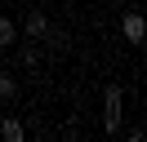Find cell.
I'll use <instances>...</instances> for the list:
<instances>
[{"instance_id":"6da1fadb","label":"cell","mask_w":147,"mask_h":142,"mask_svg":"<svg viewBox=\"0 0 147 142\" xmlns=\"http://www.w3.org/2000/svg\"><path fill=\"white\" fill-rule=\"evenodd\" d=\"M120 107H125V89L107 84L102 89V133H111V138L120 133Z\"/></svg>"},{"instance_id":"7a4b0ae2","label":"cell","mask_w":147,"mask_h":142,"mask_svg":"<svg viewBox=\"0 0 147 142\" xmlns=\"http://www.w3.org/2000/svg\"><path fill=\"white\" fill-rule=\"evenodd\" d=\"M120 36H125V44H143L147 22H143V13H138V9H125V13H120Z\"/></svg>"},{"instance_id":"3957f363","label":"cell","mask_w":147,"mask_h":142,"mask_svg":"<svg viewBox=\"0 0 147 142\" xmlns=\"http://www.w3.org/2000/svg\"><path fill=\"white\" fill-rule=\"evenodd\" d=\"M22 31H27V36H31V40H40V36H45V31H49V18H45V13H40V9H31V13H27V18H22Z\"/></svg>"},{"instance_id":"277c9868","label":"cell","mask_w":147,"mask_h":142,"mask_svg":"<svg viewBox=\"0 0 147 142\" xmlns=\"http://www.w3.org/2000/svg\"><path fill=\"white\" fill-rule=\"evenodd\" d=\"M0 138H5V142H22V138H27L22 120H13V115H9V120H0Z\"/></svg>"},{"instance_id":"5b68a950","label":"cell","mask_w":147,"mask_h":142,"mask_svg":"<svg viewBox=\"0 0 147 142\" xmlns=\"http://www.w3.org/2000/svg\"><path fill=\"white\" fill-rule=\"evenodd\" d=\"M13 40H18V22H13L9 13H0V49H9Z\"/></svg>"},{"instance_id":"8992f818","label":"cell","mask_w":147,"mask_h":142,"mask_svg":"<svg viewBox=\"0 0 147 142\" xmlns=\"http://www.w3.org/2000/svg\"><path fill=\"white\" fill-rule=\"evenodd\" d=\"M40 40H45V44H54V49H58V53H63V49H67V31H58V27H49V31H45V36H40Z\"/></svg>"},{"instance_id":"52a82bcc","label":"cell","mask_w":147,"mask_h":142,"mask_svg":"<svg viewBox=\"0 0 147 142\" xmlns=\"http://www.w3.org/2000/svg\"><path fill=\"white\" fill-rule=\"evenodd\" d=\"M0 98H5V102L18 98V80H13V76H0Z\"/></svg>"},{"instance_id":"ba28073f","label":"cell","mask_w":147,"mask_h":142,"mask_svg":"<svg viewBox=\"0 0 147 142\" xmlns=\"http://www.w3.org/2000/svg\"><path fill=\"white\" fill-rule=\"evenodd\" d=\"M36 62H40V49H36V44H27V49H22V67H36Z\"/></svg>"}]
</instances>
